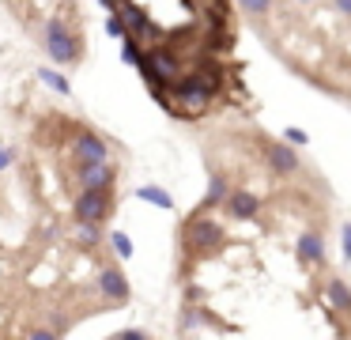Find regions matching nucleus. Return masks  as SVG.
<instances>
[{"label":"nucleus","mask_w":351,"mask_h":340,"mask_svg":"<svg viewBox=\"0 0 351 340\" xmlns=\"http://www.w3.org/2000/svg\"><path fill=\"white\" fill-rule=\"evenodd\" d=\"M136 68L144 72L147 87H174V83L185 76L182 57H178L170 45H144V49H140Z\"/></svg>","instance_id":"7ed1b4c3"},{"label":"nucleus","mask_w":351,"mask_h":340,"mask_svg":"<svg viewBox=\"0 0 351 340\" xmlns=\"http://www.w3.org/2000/svg\"><path fill=\"white\" fill-rule=\"evenodd\" d=\"M95 287H99L102 299L114 302V306H125V302H129V280H125L121 264H102V269H99V280H95Z\"/></svg>","instance_id":"6e6552de"},{"label":"nucleus","mask_w":351,"mask_h":340,"mask_svg":"<svg viewBox=\"0 0 351 340\" xmlns=\"http://www.w3.org/2000/svg\"><path fill=\"white\" fill-rule=\"evenodd\" d=\"M136 196L147 201V204H155V208H167V212L174 208V196H170L162 185H144V189H136Z\"/></svg>","instance_id":"4468645a"},{"label":"nucleus","mask_w":351,"mask_h":340,"mask_svg":"<svg viewBox=\"0 0 351 340\" xmlns=\"http://www.w3.org/2000/svg\"><path fill=\"white\" fill-rule=\"evenodd\" d=\"M298 4H313V0H298Z\"/></svg>","instance_id":"a878e982"},{"label":"nucleus","mask_w":351,"mask_h":340,"mask_svg":"<svg viewBox=\"0 0 351 340\" xmlns=\"http://www.w3.org/2000/svg\"><path fill=\"white\" fill-rule=\"evenodd\" d=\"M117 340H147V332L144 329H121V332H117Z\"/></svg>","instance_id":"412c9836"},{"label":"nucleus","mask_w":351,"mask_h":340,"mask_svg":"<svg viewBox=\"0 0 351 340\" xmlns=\"http://www.w3.org/2000/svg\"><path fill=\"white\" fill-rule=\"evenodd\" d=\"M69 151H72V163L76 166H91V163H106L110 159V144L102 140L99 133H91V128H80V133L72 136Z\"/></svg>","instance_id":"39448f33"},{"label":"nucleus","mask_w":351,"mask_h":340,"mask_svg":"<svg viewBox=\"0 0 351 340\" xmlns=\"http://www.w3.org/2000/svg\"><path fill=\"white\" fill-rule=\"evenodd\" d=\"M38 80H46V87H49V91H57L61 98H69V95H72V83H69V76H64L61 68H42Z\"/></svg>","instance_id":"ddd939ff"},{"label":"nucleus","mask_w":351,"mask_h":340,"mask_svg":"<svg viewBox=\"0 0 351 340\" xmlns=\"http://www.w3.org/2000/svg\"><path fill=\"white\" fill-rule=\"evenodd\" d=\"M332 12H340V15L351 19V0H332Z\"/></svg>","instance_id":"4be33fe9"},{"label":"nucleus","mask_w":351,"mask_h":340,"mask_svg":"<svg viewBox=\"0 0 351 340\" xmlns=\"http://www.w3.org/2000/svg\"><path fill=\"white\" fill-rule=\"evenodd\" d=\"M72 216H76V223L102 227L114 216V189H80L72 201Z\"/></svg>","instance_id":"20e7f679"},{"label":"nucleus","mask_w":351,"mask_h":340,"mask_svg":"<svg viewBox=\"0 0 351 340\" xmlns=\"http://www.w3.org/2000/svg\"><path fill=\"white\" fill-rule=\"evenodd\" d=\"M99 4H102V8H110V12H114V4H117V0H99Z\"/></svg>","instance_id":"393cba45"},{"label":"nucleus","mask_w":351,"mask_h":340,"mask_svg":"<svg viewBox=\"0 0 351 340\" xmlns=\"http://www.w3.org/2000/svg\"><path fill=\"white\" fill-rule=\"evenodd\" d=\"M80 189H114L117 185V166L110 163H91V166H76Z\"/></svg>","instance_id":"1a4fd4ad"},{"label":"nucleus","mask_w":351,"mask_h":340,"mask_svg":"<svg viewBox=\"0 0 351 340\" xmlns=\"http://www.w3.org/2000/svg\"><path fill=\"white\" fill-rule=\"evenodd\" d=\"M298 261L302 264H325V238H321V231L298 234Z\"/></svg>","instance_id":"9b49d317"},{"label":"nucleus","mask_w":351,"mask_h":340,"mask_svg":"<svg viewBox=\"0 0 351 340\" xmlns=\"http://www.w3.org/2000/svg\"><path fill=\"white\" fill-rule=\"evenodd\" d=\"M283 140H287V144H306L310 136H306V128H295V125H291V128H283Z\"/></svg>","instance_id":"aec40b11"},{"label":"nucleus","mask_w":351,"mask_h":340,"mask_svg":"<svg viewBox=\"0 0 351 340\" xmlns=\"http://www.w3.org/2000/svg\"><path fill=\"white\" fill-rule=\"evenodd\" d=\"M110 246H114V253L121 257V261H129V257L136 253V246H132V238H129L125 231H114V234H110Z\"/></svg>","instance_id":"dca6fc26"},{"label":"nucleus","mask_w":351,"mask_h":340,"mask_svg":"<svg viewBox=\"0 0 351 340\" xmlns=\"http://www.w3.org/2000/svg\"><path fill=\"white\" fill-rule=\"evenodd\" d=\"M114 12L121 15L125 30H129V34L136 38V42H152V38L159 34V27L152 23V15H147L140 4H132V0H117V4H114Z\"/></svg>","instance_id":"423d86ee"},{"label":"nucleus","mask_w":351,"mask_h":340,"mask_svg":"<svg viewBox=\"0 0 351 340\" xmlns=\"http://www.w3.org/2000/svg\"><path fill=\"white\" fill-rule=\"evenodd\" d=\"M8 166H12V151L0 148V170H8Z\"/></svg>","instance_id":"b1692460"},{"label":"nucleus","mask_w":351,"mask_h":340,"mask_svg":"<svg viewBox=\"0 0 351 340\" xmlns=\"http://www.w3.org/2000/svg\"><path fill=\"white\" fill-rule=\"evenodd\" d=\"M42 45H46L49 60H53L57 68H72V65H80V60H84V34H80L69 19H61V15L46 23Z\"/></svg>","instance_id":"f03ea898"},{"label":"nucleus","mask_w":351,"mask_h":340,"mask_svg":"<svg viewBox=\"0 0 351 340\" xmlns=\"http://www.w3.org/2000/svg\"><path fill=\"white\" fill-rule=\"evenodd\" d=\"M227 178L223 174H212V181H208V196H204V208H215V204H223V196H227Z\"/></svg>","instance_id":"2eb2a0df"},{"label":"nucleus","mask_w":351,"mask_h":340,"mask_svg":"<svg viewBox=\"0 0 351 340\" xmlns=\"http://www.w3.org/2000/svg\"><path fill=\"white\" fill-rule=\"evenodd\" d=\"M223 242H227V231H223V223H215V219L208 216L204 204L182 223V246L193 261H204V257L219 253Z\"/></svg>","instance_id":"f257e3e1"},{"label":"nucleus","mask_w":351,"mask_h":340,"mask_svg":"<svg viewBox=\"0 0 351 340\" xmlns=\"http://www.w3.org/2000/svg\"><path fill=\"white\" fill-rule=\"evenodd\" d=\"M106 34L110 38H125V34H129V30H125V23H121V15H110V19H106Z\"/></svg>","instance_id":"6ab92c4d"},{"label":"nucleus","mask_w":351,"mask_h":340,"mask_svg":"<svg viewBox=\"0 0 351 340\" xmlns=\"http://www.w3.org/2000/svg\"><path fill=\"white\" fill-rule=\"evenodd\" d=\"M261 155H265L268 170L280 174V178H295V174H298V155H295V148H291V144L265 140V144H261Z\"/></svg>","instance_id":"0eeeda50"},{"label":"nucleus","mask_w":351,"mask_h":340,"mask_svg":"<svg viewBox=\"0 0 351 340\" xmlns=\"http://www.w3.org/2000/svg\"><path fill=\"white\" fill-rule=\"evenodd\" d=\"M27 337L31 340H61L64 332L57 329V325H34V329H27Z\"/></svg>","instance_id":"a211bd4d"},{"label":"nucleus","mask_w":351,"mask_h":340,"mask_svg":"<svg viewBox=\"0 0 351 340\" xmlns=\"http://www.w3.org/2000/svg\"><path fill=\"white\" fill-rule=\"evenodd\" d=\"M223 204H227V212L234 219H242V223H253V219L261 216V201L253 193H245V189H230V193L223 196Z\"/></svg>","instance_id":"9d476101"},{"label":"nucleus","mask_w":351,"mask_h":340,"mask_svg":"<svg viewBox=\"0 0 351 340\" xmlns=\"http://www.w3.org/2000/svg\"><path fill=\"white\" fill-rule=\"evenodd\" d=\"M340 234H343V257H348V261H351V223H348V227H343V231H340Z\"/></svg>","instance_id":"5701e85b"},{"label":"nucleus","mask_w":351,"mask_h":340,"mask_svg":"<svg viewBox=\"0 0 351 340\" xmlns=\"http://www.w3.org/2000/svg\"><path fill=\"white\" fill-rule=\"evenodd\" d=\"M325 299H328V306H332L336 314L351 317V287L343 284L340 276H332V280L325 284Z\"/></svg>","instance_id":"f8f14e48"},{"label":"nucleus","mask_w":351,"mask_h":340,"mask_svg":"<svg viewBox=\"0 0 351 340\" xmlns=\"http://www.w3.org/2000/svg\"><path fill=\"white\" fill-rule=\"evenodd\" d=\"M238 8H242L245 15H253V19H265V15L272 12V0H238Z\"/></svg>","instance_id":"f3484780"}]
</instances>
